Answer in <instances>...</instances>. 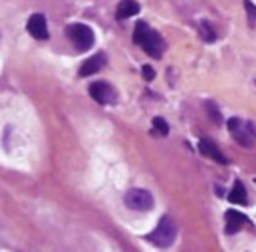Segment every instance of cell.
I'll list each match as a JSON object with an SVG mask.
<instances>
[{
	"mask_svg": "<svg viewBox=\"0 0 256 252\" xmlns=\"http://www.w3.org/2000/svg\"><path fill=\"white\" fill-rule=\"evenodd\" d=\"M133 42L139 44L145 50V54H149L151 58H161L165 52V40L161 38V34L157 30H151L147 26V22H143V20H139L135 24Z\"/></svg>",
	"mask_w": 256,
	"mask_h": 252,
	"instance_id": "6da1fadb",
	"label": "cell"
},
{
	"mask_svg": "<svg viewBox=\"0 0 256 252\" xmlns=\"http://www.w3.org/2000/svg\"><path fill=\"white\" fill-rule=\"evenodd\" d=\"M226 125H228L230 135L236 139L238 145H242V147H254L256 145V129L250 121H242L238 117H232V119H228Z\"/></svg>",
	"mask_w": 256,
	"mask_h": 252,
	"instance_id": "7a4b0ae2",
	"label": "cell"
},
{
	"mask_svg": "<svg viewBox=\"0 0 256 252\" xmlns=\"http://www.w3.org/2000/svg\"><path fill=\"white\" fill-rule=\"evenodd\" d=\"M175 238H177V226H175V222H173L171 216H163V218L159 220L157 228L147 236V240H149L151 244L159 246V248L171 246V244L175 242Z\"/></svg>",
	"mask_w": 256,
	"mask_h": 252,
	"instance_id": "3957f363",
	"label": "cell"
},
{
	"mask_svg": "<svg viewBox=\"0 0 256 252\" xmlns=\"http://www.w3.org/2000/svg\"><path fill=\"white\" fill-rule=\"evenodd\" d=\"M66 36L72 40V44L76 46L78 52H85L93 46L95 42V36H93V30L85 24H70L66 28Z\"/></svg>",
	"mask_w": 256,
	"mask_h": 252,
	"instance_id": "277c9868",
	"label": "cell"
},
{
	"mask_svg": "<svg viewBox=\"0 0 256 252\" xmlns=\"http://www.w3.org/2000/svg\"><path fill=\"white\" fill-rule=\"evenodd\" d=\"M153 195L145 189H129L125 193V205L133 209V210H139V212H147L153 209Z\"/></svg>",
	"mask_w": 256,
	"mask_h": 252,
	"instance_id": "5b68a950",
	"label": "cell"
},
{
	"mask_svg": "<svg viewBox=\"0 0 256 252\" xmlns=\"http://www.w3.org/2000/svg\"><path fill=\"white\" fill-rule=\"evenodd\" d=\"M89 95H91L97 103H101V105H109V103H115V101H117L115 89H113L109 84H105V82H93V84L89 85Z\"/></svg>",
	"mask_w": 256,
	"mask_h": 252,
	"instance_id": "8992f818",
	"label": "cell"
},
{
	"mask_svg": "<svg viewBox=\"0 0 256 252\" xmlns=\"http://www.w3.org/2000/svg\"><path fill=\"white\" fill-rule=\"evenodd\" d=\"M28 32L36 40H46L48 38V24L44 14H32L28 20Z\"/></svg>",
	"mask_w": 256,
	"mask_h": 252,
	"instance_id": "52a82bcc",
	"label": "cell"
},
{
	"mask_svg": "<svg viewBox=\"0 0 256 252\" xmlns=\"http://www.w3.org/2000/svg\"><path fill=\"white\" fill-rule=\"evenodd\" d=\"M224 218H226V226H224V232L226 234H236L242 226H246L250 220L242 214V212H238V210H226V214H224Z\"/></svg>",
	"mask_w": 256,
	"mask_h": 252,
	"instance_id": "ba28073f",
	"label": "cell"
},
{
	"mask_svg": "<svg viewBox=\"0 0 256 252\" xmlns=\"http://www.w3.org/2000/svg\"><path fill=\"white\" fill-rule=\"evenodd\" d=\"M105 62H107L105 54H95V56L87 58V60L82 64V68H80V76H82V78H87V76L97 74V72L105 66Z\"/></svg>",
	"mask_w": 256,
	"mask_h": 252,
	"instance_id": "9c48e42d",
	"label": "cell"
},
{
	"mask_svg": "<svg viewBox=\"0 0 256 252\" xmlns=\"http://www.w3.org/2000/svg\"><path fill=\"white\" fill-rule=\"evenodd\" d=\"M199 149H201L203 155L211 157L213 161H216V163H220V165H228V159L222 155V151H220L211 139H201V141H199Z\"/></svg>",
	"mask_w": 256,
	"mask_h": 252,
	"instance_id": "30bf717a",
	"label": "cell"
},
{
	"mask_svg": "<svg viewBox=\"0 0 256 252\" xmlns=\"http://www.w3.org/2000/svg\"><path fill=\"white\" fill-rule=\"evenodd\" d=\"M139 10H141V6L135 2V0H121L119 6H117V10H115V16H117L119 20H125V18L135 16Z\"/></svg>",
	"mask_w": 256,
	"mask_h": 252,
	"instance_id": "8fae6325",
	"label": "cell"
},
{
	"mask_svg": "<svg viewBox=\"0 0 256 252\" xmlns=\"http://www.w3.org/2000/svg\"><path fill=\"white\" fill-rule=\"evenodd\" d=\"M228 201L234 203V205H246V203H248L246 189H244V185H242L240 181L234 183V187H232V191H230V195H228Z\"/></svg>",
	"mask_w": 256,
	"mask_h": 252,
	"instance_id": "7c38bea8",
	"label": "cell"
},
{
	"mask_svg": "<svg viewBox=\"0 0 256 252\" xmlns=\"http://www.w3.org/2000/svg\"><path fill=\"white\" fill-rule=\"evenodd\" d=\"M199 30H201V36H203L205 42H214L216 40V32H214V28L209 22H201Z\"/></svg>",
	"mask_w": 256,
	"mask_h": 252,
	"instance_id": "4fadbf2b",
	"label": "cell"
},
{
	"mask_svg": "<svg viewBox=\"0 0 256 252\" xmlns=\"http://www.w3.org/2000/svg\"><path fill=\"white\" fill-rule=\"evenodd\" d=\"M244 10H246V16H248V24L256 26V4L252 2V0H244Z\"/></svg>",
	"mask_w": 256,
	"mask_h": 252,
	"instance_id": "5bb4252c",
	"label": "cell"
},
{
	"mask_svg": "<svg viewBox=\"0 0 256 252\" xmlns=\"http://www.w3.org/2000/svg\"><path fill=\"white\" fill-rule=\"evenodd\" d=\"M153 127H155V131L159 135H167L169 133V125H167V121L163 117H155L153 119Z\"/></svg>",
	"mask_w": 256,
	"mask_h": 252,
	"instance_id": "9a60e30c",
	"label": "cell"
},
{
	"mask_svg": "<svg viewBox=\"0 0 256 252\" xmlns=\"http://www.w3.org/2000/svg\"><path fill=\"white\" fill-rule=\"evenodd\" d=\"M207 109H209V115H211V119H213L214 123H220V121H222V115H220L218 107H216L213 101H207Z\"/></svg>",
	"mask_w": 256,
	"mask_h": 252,
	"instance_id": "2e32d148",
	"label": "cell"
},
{
	"mask_svg": "<svg viewBox=\"0 0 256 252\" xmlns=\"http://www.w3.org/2000/svg\"><path fill=\"white\" fill-rule=\"evenodd\" d=\"M141 74H143V78H145L147 82H151V80H155V70H153L151 66H143V70H141Z\"/></svg>",
	"mask_w": 256,
	"mask_h": 252,
	"instance_id": "e0dca14e",
	"label": "cell"
}]
</instances>
